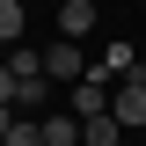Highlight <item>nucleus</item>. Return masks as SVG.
<instances>
[{
	"label": "nucleus",
	"instance_id": "nucleus-2",
	"mask_svg": "<svg viewBox=\"0 0 146 146\" xmlns=\"http://www.w3.org/2000/svg\"><path fill=\"white\" fill-rule=\"evenodd\" d=\"M36 58H44V80H80V73H88L80 66V44H66V36H58L51 51H36Z\"/></svg>",
	"mask_w": 146,
	"mask_h": 146
},
{
	"label": "nucleus",
	"instance_id": "nucleus-11",
	"mask_svg": "<svg viewBox=\"0 0 146 146\" xmlns=\"http://www.w3.org/2000/svg\"><path fill=\"white\" fill-rule=\"evenodd\" d=\"M131 80H139V88H146V66H139V73H131Z\"/></svg>",
	"mask_w": 146,
	"mask_h": 146
},
{
	"label": "nucleus",
	"instance_id": "nucleus-4",
	"mask_svg": "<svg viewBox=\"0 0 146 146\" xmlns=\"http://www.w3.org/2000/svg\"><path fill=\"white\" fill-rule=\"evenodd\" d=\"M36 139H44V146H80V117H73V110H58V117H36Z\"/></svg>",
	"mask_w": 146,
	"mask_h": 146
},
{
	"label": "nucleus",
	"instance_id": "nucleus-5",
	"mask_svg": "<svg viewBox=\"0 0 146 146\" xmlns=\"http://www.w3.org/2000/svg\"><path fill=\"white\" fill-rule=\"evenodd\" d=\"M117 139H124V131H117L110 110H102V117H80V146H117Z\"/></svg>",
	"mask_w": 146,
	"mask_h": 146
},
{
	"label": "nucleus",
	"instance_id": "nucleus-1",
	"mask_svg": "<svg viewBox=\"0 0 146 146\" xmlns=\"http://www.w3.org/2000/svg\"><path fill=\"white\" fill-rule=\"evenodd\" d=\"M110 117H117V131H146V88L124 73V88H110Z\"/></svg>",
	"mask_w": 146,
	"mask_h": 146
},
{
	"label": "nucleus",
	"instance_id": "nucleus-7",
	"mask_svg": "<svg viewBox=\"0 0 146 146\" xmlns=\"http://www.w3.org/2000/svg\"><path fill=\"white\" fill-rule=\"evenodd\" d=\"M22 0H0V51H7V44H22Z\"/></svg>",
	"mask_w": 146,
	"mask_h": 146
},
{
	"label": "nucleus",
	"instance_id": "nucleus-8",
	"mask_svg": "<svg viewBox=\"0 0 146 146\" xmlns=\"http://www.w3.org/2000/svg\"><path fill=\"white\" fill-rule=\"evenodd\" d=\"M0 146H44V139H36V124H29V117H7V131H0Z\"/></svg>",
	"mask_w": 146,
	"mask_h": 146
},
{
	"label": "nucleus",
	"instance_id": "nucleus-10",
	"mask_svg": "<svg viewBox=\"0 0 146 146\" xmlns=\"http://www.w3.org/2000/svg\"><path fill=\"white\" fill-rule=\"evenodd\" d=\"M7 117H15V110H7V102H0V131H7Z\"/></svg>",
	"mask_w": 146,
	"mask_h": 146
},
{
	"label": "nucleus",
	"instance_id": "nucleus-12",
	"mask_svg": "<svg viewBox=\"0 0 146 146\" xmlns=\"http://www.w3.org/2000/svg\"><path fill=\"white\" fill-rule=\"evenodd\" d=\"M95 7H102V0H95Z\"/></svg>",
	"mask_w": 146,
	"mask_h": 146
},
{
	"label": "nucleus",
	"instance_id": "nucleus-9",
	"mask_svg": "<svg viewBox=\"0 0 146 146\" xmlns=\"http://www.w3.org/2000/svg\"><path fill=\"white\" fill-rule=\"evenodd\" d=\"M0 102L15 110V73H7V66H0Z\"/></svg>",
	"mask_w": 146,
	"mask_h": 146
},
{
	"label": "nucleus",
	"instance_id": "nucleus-3",
	"mask_svg": "<svg viewBox=\"0 0 146 146\" xmlns=\"http://www.w3.org/2000/svg\"><path fill=\"white\" fill-rule=\"evenodd\" d=\"M88 29H95V0H58V36H66V44H80Z\"/></svg>",
	"mask_w": 146,
	"mask_h": 146
},
{
	"label": "nucleus",
	"instance_id": "nucleus-6",
	"mask_svg": "<svg viewBox=\"0 0 146 146\" xmlns=\"http://www.w3.org/2000/svg\"><path fill=\"white\" fill-rule=\"evenodd\" d=\"M44 95H51L44 73H22V80H15V110H44Z\"/></svg>",
	"mask_w": 146,
	"mask_h": 146
}]
</instances>
